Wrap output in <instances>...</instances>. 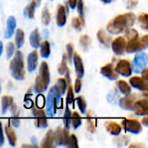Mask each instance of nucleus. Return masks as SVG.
Instances as JSON below:
<instances>
[{"mask_svg": "<svg viewBox=\"0 0 148 148\" xmlns=\"http://www.w3.org/2000/svg\"><path fill=\"white\" fill-rule=\"evenodd\" d=\"M135 22V15L133 12H127L116 16L107 26V30L110 34L117 35L131 28Z\"/></svg>", "mask_w": 148, "mask_h": 148, "instance_id": "nucleus-1", "label": "nucleus"}, {"mask_svg": "<svg viewBox=\"0 0 148 148\" xmlns=\"http://www.w3.org/2000/svg\"><path fill=\"white\" fill-rule=\"evenodd\" d=\"M50 82V75L47 62H42L40 65L39 75L36 78L34 90L36 93H42L47 90Z\"/></svg>", "mask_w": 148, "mask_h": 148, "instance_id": "nucleus-2", "label": "nucleus"}, {"mask_svg": "<svg viewBox=\"0 0 148 148\" xmlns=\"http://www.w3.org/2000/svg\"><path fill=\"white\" fill-rule=\"evenodd\" d=\"M10 69L13 78L18 81L23 80L25 75L24 62H23V56L20 50H17L15 53L14 58L11 60L10 64Z\"/></svg>", "mask_w": 148, "mask_h": 148, "instance_id": "nucleus-3", "label": "nucleus"}, {"mask_svg": "<svg viewBox=\"0 0 148 148\" xmlns=\"http://www.w3.org/2000/svg\"><path fill=\"white\" fill-rule=\"evenodd\" d=\"M60 99H61V93L58 90L57 87L55 85L49 89L47 96L46 114L49 117H53L56 114V109L59 106Z\"/></svg>", "mask_w": 148, "mask_h": 148, "instance_id": "nucleus-4", "label": "nucleus"}, {"mask_svg": "<svg viewBox=\"0 0 148 148\" xmlns=\"http://www.w3.org/2000/svg\"><path fill=\"white\" fill-rule=\"evenodd\" d=\"M148 47V36L146 35L141 38L129 40L126 44V51L127 53H134L146 49Z\"/></svg>", "mask_w": 148, "mask_h": 148, "instance_id": "nucleus-5", "label": "nucleus"}, {"mask_svg": "<svg viewBox=\"0 0 148 148\" xmlns=\"http://www.w3.org/2000/svg\"><path fill=\"white\" fill-rule=\"evenodd\" d=\"M147 54L146 52L140 51L134 56V62H133V65H132V70H134V73L140 74L147 67Z\"/></svg>", "mask_w": 148, "mask_h": 148, "instance_id": "nucleus-6", "label": "nucleus"}, {"mask_svg": "<svg viewBox=\"0 0 148 148\" xmlns=\"http://www.w3.org/2000/svg\"><path fill=\"white\" fill-rule=\"evenodd\" d=\"M53 136H54V143L56 146H65L66 147L69 138V129L62 128L59 127L55 131H53Z\"/></svg>", "mask_w": 148, "mask_h": 148, "instance_id": "nucleus-7", "label": "nucleus"}, {"mask_svg": "<svg viewBox=\"0 0 148 148\" xmlns=\"http://www.w3.org/2000/svg\"><path fill=\"white\" fill-rule=\"evenodd\" d=\"M122 127L125 128L126 131L134 134H138L142 131L141 124L137 120L126 119L122 121Z\"/></svg>", "mask_w": 148, "mask_h": 148, "instance_id": "nucleus-8", "label": "nucleus"}, {"mask_svg": "<svg viewBox=\"0 0 148 148\" xmlns=\"http://www.w3.org/2000/svg\"><path fill=\"white\" fill-rule=\"evenodd\" d=\"M118 75L123 76H130L132 74V65L127 60H120L116 64V68L114 69Z\"/></svg>", "mask_w": 148, "mask_h": 148, "instance_id": "nucleus-9", "label": "nucleus"}, {"mask_svg": "<svg viewBox=\"0 0 148 148\" xmlns=\"http://www.w3.org/2000/svg\"><path fill=\"white\" fill-rule=\"evenodd\" d=\"M126 44H127V42H126V39L123 36H119V37L115 38L111 42L113 51L117 56H121V55H123L125 53V51H126Z\"/></svg>", "mask_w": 148, "mask_h": 148, "instance_id": "nucleus-10", "label": "nucleus"}, {"mask_svg": "<svg viewBox=\"0 0 148 148\" xmlns=\"http://www.w3.org/2000/svg\"><path fill=\"white\" fill-rule=\"evenodd\" d=\"M136 95H127L119 101V105L121 108L128 111H133L134 110V104L136 101Z\"/></svg>", "mask_w": 148, "mask_h": 148, "instance_id": "nucleus-11", "label": "nucleus"}, {"mask_svg": "<svg viewBox=\"0 0 148 148\" xmlns=\"http://www.w3.org/2000/svg\"><path fill=\"white\" fill-rule=\"evenodd\" d=\"M138 115H147L148 114V101L147 98L143 100L136 101L134 104V110Z\"/></svg>", "mask_w": 148, "mask_h": 148, "instance_id": "nucleus-12", "label": "nucleus"}, {"mask_svg": "<svg viewBox=\"0 0 148 148\" xmlns=\"http://www.w3.org/2000/svg\"><path fill=\"white\" fill-rule=\"evenodd\" d=\"M129 82L132 87L141 90V91H147L148 89V83L147 81L144 80L141 77L139 76H134L129 80Z\"/></svg>", "mask_w": 148, "mask_h": 148, "instance_id": "nucleus-13", "label": "nucleus"}, {"mask_svg": "<svg viewBox=\"0 0 148 148\" xmlns=\"http://www.w3.org/2000/svg\"><path fill=\"white\" fill-rule=\"evenodd\" d=\"M101 73L107 78H108L109 80L112 81H115L118 79L119 75L117 74V72L115 71V69H114L112 64H107L104 67H102L101 69Z\"/></svg>", "mask_w": 148, "mask_h": 148, "instance_id": "nucleus-14", "label": "nucleus"}, {"mask_svg": "<svg viewBox=\"0 0 148 148\" xmlns=\"http://www.w3.org/2000/svg\"><path fill=\"white\" fill-rule=\"evenodd\" d=\"M73 62L75 64V73L78 78H82L84 75V67L83 63L82 61L81 56L78 54H74L73 55Z\"/></svg>", "mask_w": 148, "mask_h": 148, "instance_id": "nucleus-15", "label": "nucleus"}, {"mask_svg": "<svg viewBox=\"0 0 148 148\" xmlns=\"http://www.w3.org/2000/svg\"><path fill=\"white\" fill-rule=\"evenodd\" d=\"M105 127L107 129V131L114 136H118L121 132V125H119L118 123L114 122V121H107L105 123Z\"/></svg>", "mask_w": 148, "mask_h": 148, "instance_id": "nucleus-16", "label": "nucleus"}, {"mask_svg": "<svg viewBox=\"0 0 148 148\" xmlns=\"http://www.w3.org/2000/svg\"><path fill=\"white\" fill-rule=\"evenodd\" d=\"M67 21V13L64 9L63 5H58L57 6V11H56V23L59 27H62L65 25Z\"/></svg>", "mask_w": 148, "mask_h": 148, "instance_id": "nucleus-17", "label": "nucleus"}, {"mask_svg": "<svg viewBox=\"0 0 148 148\" xmlns=\"http://www.w3.org/2000/svg\"><path fill=\"white\" fill-rule=\"evenodd\" d=\"M27 62H28V70L29 72H33L36 69L37 62H38V54L36 50L32 51L28 56Z\"/></svg>", "mask_w": 148, "mask_h": 148, "instance_id": "nucleus-18", "label": "nucleus"}, {"mask_svg": "<svg viewBox=\"0 0 148 148\" xmlns=\"http://www.w3.org/2000/svg\"><path fill=\"white\" fill-rule=\"evenodd\" d=\"M16 26V21L14 16H10L7 19V26H6V30L4 33V38L8 39L10 38L11 36L14 34L15 29Z\"/></svg>", "mask_w": 148, "mask_h": 148, "instance_id": "nucleus-19", "label": "nucleus"}, {"mask_svg": "<svg viewBox=\"0 0 148 148\" xmlns=\"http://www.w3.org/2000/svg\"><path fill=\"white\" fill-rule=\"evenodd\" d=\"M54 136H53V131L49 130L45 135V137L42 139L41 143V147L42 148H52L55 147L54 145Z\"/></svg>", "mask_w": 148, "mask_h": 148, "instance_id": "nucleus-20", "label": "nucleus"}, {"mask_svg": "<svg viewBox=\"0 0 148 148\" xmlns=\"http://www.w3.org/2000/svg\"><path fill=\"white\" fill-rule=\"evenodd\" d=\"M97 38L101 43H102L106 47H109L111 45L112 39L109 36L107 35V33L103 29H100L97 33Z\"/></svg>", "mask_w": 148, "mask_h": 148, "instance_id": "nucleus-21", "label": "nucleus"}, {"mask_svg": "<svg viewBox=\"0 0 148 148\" xmlns=\"http://www.w3.org/2000/svg\"><path fill=\"white\" fill-rule=\"evenodd\" d=\"M4 130H5V134H6L7 139L9 140V144L10 146H12V147H15L16 146V137L14 130L9 125H5Z\"/></svg>", "mask_w": 148, "mask_h": 148, "instance_id": "nucleus-22", "label": "nucleus"}, {"mask_svg": "<svg viewBox=\"0 0 148 148\" xmlns=\"http://www.w3.org/2000/svg\"><path fill=\"white\" fill-rule=\"evenodd\" d=\"M36 5L35 0H34V1H31V2L26 6V8L24 9V10H23V15H24L27 18L33 19L34 16H35V9H36Z\"/></svg>", "mask_w": 148, "mask_h": 148, "instance_id": "nucleus-23", "label": "nucleus"}, {"mask_svg": "<svg viewBox=\"0 0 148 148\" xmlns=\"http://www.w3.org/2000/svg\"><path fill=\"white\" fill-rule=\"evenodd\" d=\"M29 42H30V45L35 49H37L38 47H40V35H39V32H38L37 29H36L30 34Z\"/></svg>", "mask_w": 148, "mask_h": 148, "instance_id": "nucleus-24", "label": "nucleus"}, {"mask_svg": "<svg viewBox=\"0 0 148 148\" xmlns=\"http://www.w3.org/2000/svg\"><path fill=\"white\" fill-rule=\"evenodd\" d=\"M118 88L120 89V91L124 94L125 95H130L131 94V87L127 84V82L125 81H122V80H120L117 82L116 83Z\"/></svg>", "mask_w": 148, "mask_h": 148, "instance_id": "nucleus-25", "label": "nucleus"}, {"mask_svg": "<svg viewBox=\"0 0 148 148\" xmlns=\"http://www.w3.org/2000/svg\"><path fill=\"white\" fill-rule=\"evenodd\" d=\"M41 47V56L43 58H48L50 55V46L48 41H44L43 42L40 43Z\"/></svg>", "mask_w": 148, "mask_h": 148, "instance_id": "nucleus-26", "label": "nucleus"}, {"mask_svg": "<svg viewBox=\"0 0 148 148\" xmlns=\"http://www.w3.org/2000/svg\"><path fill=\"white\" fill-rule=\"evenodd\" d=\"M13 102V98L9 95H4L2 97V112L3 114H5L6 111L9 109L10 106Z\"/></svg>", "mask_w": 148, "mask_h": 148, "instance_id": "nucleus-27", "label": "nucleus"}, {"mask_svg": "<svg viewBox=\"0 0 148 148\" xmlns=\"http://www.w3.org/2000/svg\"><path fill=\"white\" fill-rule=\"evenodd\" d=\"M15 41H16V48L19 49V48H21L23 45V42H24V33H23V31L21 29H18L16 30Z\"/></svg>", "mask_w": 148, "mask_h": 148, "instance_id": "nucleus-28", "label": "nucleus"}, {"mask_svg": "<svg viewBox=\"0 0 148 148\" xmlns=\"http://www.w3.org/2000/svg\"><path fill=\"white\" fill-rule=\"evenodd\" d=\"M56 86L57 87V88L60 91L61 95H63V94H65L69 84H68L67 81L65 80V78H59L57 80V82H56Z\"/></svg>", "mask_w": 148, "mask_h": 148, "instance_id": "nucleus-29", "label": "nucleus"}, {"mask_svg": "<svg viewBox=\"0 0 148 148\" xmlns=\"http://www.w3.org/2000/svg\"><path fill=\"white\" fill-rule=\"evenodd\" d=\"M71 112L69 110V108L67 107L64 112V115H63V123H64V127L67 129H69L71 127Z\"/></svg>", "mask_w": 148, "mask_h": 148, "instance_id": "nucleus-30", "label": "nucleus"}, {"mask_svg": "<svg viewBox=\"0 0 148 148\" xmlns=\"http://www.w3.org/2000/svg\"><path fill=\"white\" fill-rule=\"evenodd\" d=\"M81 124H82V118L79 115V114L76 112L73 113L71 115V125L73 126V127L76 129L81 126Z\"/></svg>", "mask_w": 148, "mask_h": 148, "instance_id": "nucleus-31", "label": "nucleus"}, {"mask_svg": "<svg viewBox=\"0 0 148 148\" xmlns=\"http://www.w3.org/2000/svg\"><path fill=\"white\" fill-rule=\"evenodd\" d=\"M138 21L140 24V27L144 29V30H147L148 29V15L146 13L140 14L138 16Z\"/></svg>", "mask_w": 148, "mask_h": 148, "instance_id": "nucleus-32", "label": "nucleus"}, {"mask_svg": "<svg viewBox=\"0 0 148 148\" xmlns=\"http://www.w3.org/2000/svg\"><path fill=\"white\" fill-rule=\"evenodd\" d=\"M84 23H85L84 22V19H82L81 17H75L72 20V26L75 29L81 31L82 29V27L84 26Z\"/></svg>", "mask_w": 148, "mask_h": 148, "instance_id": "nucleus-33", "label": "nucleus"}, {"mask_svg": "<svg viewBox=\"0 0 148 148\" xmlns=\"http://www.w3.org/2000/svg\"><path fill=\"white\" fill-rule=\"evenodd\" d=\"M125 31H126L125 32V37H127L128 41L133 40V39H136V38L139 37V34H138L137 30L134 29H130L129 28V29H126Z\"/></svg>", "mask_w": 148, "mask_h": 148, "instance_id": "nucleus-34", "label": "nucleus"}, {"mask_svg": "<svg viewBox=\"0 0 148 148\" xmlns=\"http://www.w3.org/2000/svg\"><path fill=\"white\" fill-rule=\"evenodd\" d=\"M67 60H68L67 56L66 55H63L62 56V62H61V63H60V65L58 67V72L61 75H64L67 72V70H68V68H67Z\"/></svg>", "mask_w": 148, "mask_h": 148, "instance_id": "nucleus-35", "label": "nucleus"}, {"mask_svg": "<svg viewBox=\"0 0 148 148\" xmlns=\"http://www.w3.org/2000/svg\"><path fill=\"white\" fill-rule=\"evenodd\" d=\"M87 123H88V130L90 133H95V128H96V125H95V121L93 119V117L88 114V118H87Z\"/></svg>", "mask_w": 148, "mask_h": 148, "instance_id": "nucleus-36", "label": "nucleus"}, {"mask_svg": "<svg viewBox=\"0 0 148 148\" xmlns=\"http://www.w3.org/2000/svg\"><path fill=\"white\" fill-rule=\"evenodd\" d=\"M50 19H51L50 14H49L47 7H45L43 9V10H42V23L44 25H48L49 23V22H50Z\"/></svg>", "mask_w": 148, "mask_h": 148, "instance_id": "nucleus-37", "label": "nucleus"}, {"mask_svg": "<svg viewBox=\"0 0 148 148\" xmlns=\"http://www.w3.org/2000/svg\"><path fill=\"white\" fill-rule=\"evenodd\" d=\"M80 42L84 50H87L90 44V37L88 35H82L80 38Z\"/></svg>", "mask_w": 148, "mask_h": 148, "instance_id": "nucleus-38", "label": "nucleus"}, {"mask_svg": "<svg viewBox=\"0 0 148 148\" xmlns=\"http://www.w3.org/2000/svg\"><path fill=\"white\" fill-rule=\"evenodd\" d=\"M76 102H77V105H78V108H79L80 111L82 114H85L86 113V108H87V103H86L85 100L83 99V97L79 96L76 99Z\"/></svg>", "mask_w": 148, "mask_h": 148, "instance_id": "nucleus-39", "label": "nucleus"}, {"mask_svg": "<svg viewBox=\"0 0 148 148\" xmlns=\"http://www.w3.org/2000/svg\"><path fill=\"white\" fill-rule=\"evenodd\" d=\"M77 7V11L79 14V17L82 19H84V4H83V0H77L76 1V5Z\"/></svg>", "mask_w": 148, "mask_h": 148, "instance_id": "nucleus-40", "label": "nucleus"}, {"mask_svg": "<svg viewBox=\"0 0 148 148\" xmlns=\"http://www.w3.org/2000/svg\"><path fill=\"white\" fill-rule=\"evenodd\" d=\"M66 147H78V140H77V138L75 134H72L69 136Z\"/></svg>", "mask_w": 148, "mask_h": 148, "instance_id": "nucleus-41", "label": "nucleus"}, {"mask_svg": "<svg viewBox=\"0 0 148 148\" xmlns=\"http://www.w3.org/2000/svg\"><path fill=\"white\" fill-rule=\"evenodd\" d=\"M32 114L35 116L36 119H41V118H44L46 117V114L44 113V111L42 109L37 108H32Z\"/></svg>", "mask_w": 148, "mask_h": 148, "instance_id": "nucleus-42", "label": "nucleus"}, {"mask_svg": "<svg viewBox=\"0 0 148 148\" xmlns=\"http://www.w3.org/2000/svg\"><path fill=\"white\" fill-rule=\"evenodd\" d=\"M35 125H36V127H37L39 128H45V127H48V121H47L46 117L41 118V119H36Z\"/></svg>", "mask_w": 148, "mask_h": 148, "instance_id": "nucleus-43", "label": "nucleus"}, {"mask_svg": "<svg viewBox=\"0 0 148 148\" xmlns=\"http://www.w3.org/2000/svg\"><path fill=\"white\" fill-rule=\"evenodd\" d=\"M114 141V143H115L118 147H123V146L127 145L129 140H128V138H127L126 136H121V137H118L117 139H115Z\"/></svg>", "mask_w": 148, "mask_h": 148, "instance_id": "nucleus-44", "label": "nucleus"}, {"mask_svg": "<svg viewBox=\"0 0 148 148\" xmlns=\"http://www.w3.org/2000/svg\"><path fill=\"white\" fill-rule=\"evenodd\" d=\"M14 51H15L14 44L12 42H9L6 46V57H7V59H10L13 56Z\"/></svg>", "mask_w": 148, "mask_h": 148, "instance_id": "nucleus-45", "label": "nucleus"}, {"mask_svg": "<svg viewBox=\"0 0 148 148\" xmlns=\"http://www.w3.org/2000/svg\"><path fill=\"white\" fill-rule=\"evenodd\" d=\"M67 103L68 105H74V91L71 86L69 85L68 95H67Z\"/></svg>", "mask_w": 148, "mask_h": 148, "instance_id": "nucleus-46", "label": "nucleus"}, {"mask_svg": "<svg viewBox=\"0 0 148 148\" xmlns=\"http://www.w3.org/2000/svg\"><path fill=\"white\" fill-rule=\"evenodd\" d=\"M67 53H68V60L69 62H72V57L74 55V46L72 43H69L67 45Z\"/></svg>", "mask_w": 148, "mask_h": 148, "instance_id": "nucleus-47", "label": "nucleus"}, {"mask_svg": "<svg viewBox=\"0 0 148 148\" xmlns=\"http://www.w3.org/2000/svg\"><path fill=\"white\" fill-rule=\"evenodd\" d=\"M138 3V0H127L126 6L127 9H133L134 8Z\"/></svg>", "mask_w": 148, "mask_h": 148, "instance_id": "nucleus-48", "label": "nucleus"}, {"mask_svg": "<svg viewBox=\"0 0 148 148\" xmlns=\"http://www.w3.org/2000/svg\"><path fill=\"white\" fill-rule=\"evenodd\" d=\"M10 123H11V126L14 127H18L19 125H20V120L18 117H16V115H15V117L11 118L10 119Z\"/></svg>", "mask_w": 148, "mask_h": 148, "instance_id": "nucleus-49", "label": "nucleus"}, {"mask_svg": "<svg viewBox=\"0 0 148 148\" xmlns=\"http://www.w3.org/2000/svg\"><path fill=\"white\" fill-rule=\"evenodd\" d=\"M81 88H82V81H81V78L77 77L75 81V92L79 93L81 91Z\"/></svg>", "mask_w": 148, "mask_h": 148, "instance_id": "nucleus-50", "label": "nucleus"}, {"mask_svg": "<svg viewBox=\"0 0 148 148\" xmlns=\"http://www.w3.org/2000/svg\"><path fill=\"white\" fill-rule=\"evenodd\" d=\"M4 143V137H3V126L2 123L0 122V147H2Z\"/></svg>", "mask_w": 148, "mask_h": 148, "instance_id": "nucleus-51", "label": "nucleus"}, {"mask_svg": "<svg viewBox=\"0 0 148 148\" xmlns=\"http://www.w3.org/2000/svg\"><path fill=\"white\" fill-rule=\"evenodd\" d=\"M9 108H10V112H11L13 114H15V115H16V109H17V106H16V104H15V103H13V102H12Z\"/></svg>", "mask_w": 148, "mask_h": 148, "instance_id": "nucleus-52", "label": "nucleus"}, {"mask_svg": "<svg viewBox=\"0 0 148 148\" xmlns=\"http://www.w3.org/2000/svg\"><path fill=\"white\" fill-rule=\"evenodd\" d=\"M141 74H142V78L146 81L148 80V69H144L142 71H141Z\"/></svg>", "mask_w": 148, "mask_h": 148, "instance_id": "nucleus-53", "label": "nucleus"}, {"mask_svg": "<svg viewBox=\"0 0 148 148\" xmlns=\"http://www.w3.org/2000/svg\"><path fill=\"white\" fill-rule=\"evenodd\" d=\"M76 1H77V0H69V1H68L69 6L71 9H75V5H76Z\"/></svg>", "mask_w": 148, "mask_h": 148, "instance_id": "nucleus-54", "label": "nucleus"}, {"mask_svg": "<svg viewBox=\"0 0 148 148\" xmlns=\"http://www.w3.org/2000/svg\"><path fill=\"white\" fill-rule=\"evenodd\" d=\"M64 75H65V80L67 81L68 84L69 85V84H70V76H69V70H67V72H66Z\"/></svg>", "mask_w": 148, "mask_h": 148, "instance_id": "nucleus-55", "label": "nucleus"}, {"mask_svg": "<svg viewBox=\"0 0 148 148\" xmlns=\"http://www.w3.org/2000/svg\"><path fill=\"white\" fill-rule=\"evenodd\" d=\"M142 124H143L145 127H147L148 126V117L147 115H145V117L143 118V120H142Z\"/></svg>", "mask_w": 148, "mask_h": 148, "instance_id": "nucleus-56", "label": "nucleus"}, {"mask_svg": "<svg viewBox=\"0 0 148 148\" xmlns=\"http://www.w3.org/2000/svg\"><path fill=\"white\" fill-rule=\"evenodd\" d=\"M130 148H136V147H139V148H141V147H144V146L143 145H141V144H133V145H131Z\"/></svg>", "mask_w": 148, "mask_h": 148, "instance_id": "nucleus-57", "label": "nucleus"}, {"mask_svg": "<svg viewBox=\"0 0 148 148\" xmlns=\"http://www.w3.org/2000/svg\"><path fill=\"white\" fill-rule=\"evenodd\" d=\"M64 9H65V10H66V13H69V3H68V2H65Z\"/></svg>", "mask_w": 148, "mask_h": 148, "instance_id": "nucleus-58", "label": "nucleus"}, {"mask_svg": "<svg viewBox=\"0 0 148 148\" xmlns=\"http://www.w3.org/2000/svg\"><path fill=\"white\" fill-rule=\"evenodd\" d=\"M101 2H103V3H112L114 0H101Z\"/></svg>", "mask_w": 148, "mask_h": 148, "instance_id": "nucleus-59", "label": "nucleus"}, {"mask_svg": "<svg viewBox=\"0 0 148 148\" xmlns=\"http://www.w3.org/2000/svg\"><path fill=\"white\" fill-rule=\"evenodd\" d=\"M2 52H3V43L2 42H0V56L2 55Z\"/></svg>", "mask_w": 148, "mask_h": 148, "instance_id": "nucleus-60", "label": "nucleus"}, {"mask_svg": "<svg viewBox=\"0 0 148 148\" xmlns=\"http://www.w3.org/2000/svg\"><path fill=\"white\" fill-rule=\"evenodd\" d=\"M31 140H32V143L34 144V147H37V146L36 145V138H35V137H32Z\"/></svg>", "mask_w": 148, "mask_h": 148, "instance_id": "nucleus-61", "label": "nucleus"}, {"mask_svg": "<svg viewBox=\"0 0 148 148\" xmlns=\"http://www.w3.org/2000/svg\"><path fill=\"white\" fill-rule=\"evenodd\" d=\"M35 2H36V6H39L40 3H41V0H35Z\"/></svg>", "mask_w": 148, "mask_h": 148, "instance_id": "nucleus-62", "label": "nucleus"}, {"mask_svg": "<svg viewBox=\"0 0 148 148\" xmlns=\"http://www.w3.org/2000/svg\"><path fill=\"white\" fill-rule=\"evenodd\" d=\"M23 147H32V146H29V145H23Z\"/></svg>", "mask_w": 148, "mask_h": 148, "instance_id": "nucleus-63", "label": "nucleus"}, {"mask_svg": "<svg viewBox=\"0 0 148 148\" xmlns=\"http://www.w3.org/2000/svg\"><path fill=\"white\" fill-rule=\"evenodd\" d=\"M1 90H2V88H1V85H0V94H1Z\"/></svg>", "mask_w": 148, "mask_h": 148, "instance_id": "nucleus-64", "label": "nucleus"}]
</instances>
